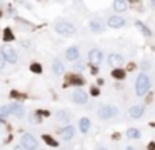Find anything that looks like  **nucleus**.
Segmentation results:
<instances>
[{
	"label": "nucleus",
	"mask_w": 155,
	"mask_h": 150,
	"mask_svg": "<svg viewBox=\"0 0 155 150\" xmlns=\"http://www.w3.org/2000/svg\"><path fill=\"white\" fill-rule=\"evenodd\" d=\"M119 114V109H115V107H109V105H105V107H100L97 112V115L100 117L102 120H109L112 119L114 115Z\"/></svg>",
	"instance_id": "7ed1b4c3"
},
{
	"label": "nucleus",
	"mask_w": 155,
	"mask_h": 150,
	"mask_svg": "<svg viewBox=\"0 0 155 150\" xmlns=\"http://www.w3.org/2000/svg\"><path fill=\"white\" fill-rule=\"evenodd\" d=\"M42 139L45 140V144H48L50 147H58V142H57V140H53V139L50 137V135H43Z\"/></svg>",
	"instance_id": "412c9836"
},
{
	"label": "nucleus",
	"mask_w": 155,
	"mask_h": 150,
	"mask_svg": "<svg viewBox=\"0 0 155 150\" xmlns=\"http://www.w3.org/2000/svg\"><path fill=\"white\" fill-rule=\"evenodd\" d=\"M107 23H109V27H112V28H120V27L125 25V18H122V17H119V15H112Z\"/></svg>",
	"instance_id": "6e6552de"
},
{
	"label": "nucleus",
	"mask_w": 155,
	"mask_h": 150,
	"mask_svg": "<svg viewBox=\"0 0 155 150\" xmlns=\"http://www.w3.org/2000/svg\"><path fill=\"white\" fill-rule=\"evenodd\" d=\"M14 38H15V37H14L12 30H10V28H5V30H4V40H5V42H12Z\"/></svg>",
	"instance_id": "4be33fe9"
},
{
	"label": "nucleus",
	"mask_w": 155,
	"mask_h": 150,
	"mask_svg": "<svg viewBox=\"0 0 155 150\" xmlns=\"http://www.w3.org/2000/svg\"><path fill=\"white\" fill-rule=\"evenodd\" d=\"M144 112H145V109L142 107V105H134V107L129 109V114H130L132 119H140V117L144 115Z\"/></svg>",
	"instance_id": "1a4fd4ad"
},
{
	"label": "nucleus",
	"mask_w": 155,
	"mask_h": 150,
	"mask_svg": "<svg viewBox=\"0 0 155 150\" xmlns=\"http://www.w3.org/2000/svg\"><path fill=\"white\" fill-rule=\"evenodd\" d=\"M112 75H114L115 78H124L125 77V72L122 70V68H117V67H115V70L112 72Z\"/></svg>",
	"instance_id": "b1692460"
},
{
	"label": "nucleus",
	"mask_w": 155,
	"mask_h": 150,
	"mask_svg": "<svg viewBox=\"0 0 155 150\" xmlns=\"http://www.w3.org/2000/svg\"><path fill=\"white\" fill-rule=\"evenodd\" d=\"M57 119L63 120V122H68V120H70V115H68L67 112H58V114H57Z\"/></svg>",
	"instance_id": "a878e982"
},
{
	"label": "nucleus",
	"mask_w": 155,
	"mask_h": 150,
	"mask_svg": "<svg viewBox=\"0 0 155 150\" xmlns=\"http://www.w3.org/2000/svg\"><path fill=\"white\" fill-rule=\"evenodd\" d=\"M37 114H38V115H42V117H47V115H48V112H47V110H38Z\"/></svg>",
	"instance_id": "c85d7f7f"
},
{
	"label": "nucleus",
	"mask_w": 155,
	"mask_h": 150,
	"mask_svg": "<svg viewBox=\"0 0 155 150\" xmlns=\"http://www.w3.org/2000/svg\"><path fill=\"white\" fill-rule=\"evenodd\" d=\"M127 137L129 139H140V132L137 129H129L127 130Z\"/></svg>",
	"instance_id": "aec40b11"
},
{
	"label": "nucleus",
	"mask_w": 155,
	"mask_h": 150,
	"mask_svg": "<svg viewBox=\"0 0 155 150\" xmlns=\"http://www.w3.org/2000/svg\"><path fill=\"white\" fill-rule=\"evenodd\" d=\"M2 53H4V57H5V60H9L10 63H15L18 58H17V52L12 48V47H4V50H2Z\"/></svg>",
	"instance_id": "423d86ee"
},
{
	"label": "nucleus",
	"mask_w": 155,
	"mask_h": 150,
	"mask_svg": "<svg viewBox=\"0 0 155 150\" xmlns=\"http://www.w3.org/2000/svg\"><path fill=\"white\" fill-rule=\"evenodd\" d=\"M65 57H67V60H70V62L78 60V48L77 47H70L67 52H65Z\"/></svg>",
	"instance_id": "9b49d317"
},
{
	"label": "nucleus",
	"mask_w": 155,
	"mask_h": 150,
	"mask_svg": "<svg viewBox=\"0 0 155 150\" xmlns=\"http://www.w3.org/2000/svg\"><path fill=\"white\" fill-rule=\"evenodd\" d=\"M132 2H134V0H132Z\"/></svg>",
	"instance_id": "2f4dec72"
},
{
	"label": "nucleus",
	"mask_w": 155,
	"mask_h": 150,
	"mask_svg": "<svg viewBox=\"0 0 155 150\" xmlns=\"http://www.w3.org/2000/svg\"><path fill=\"white\" fill-rule=\"evenodd\" d=\"M73 134H75V130H73V127H70V125L60 130V135H62L63 140H70V139L73 137Z\"/></svg>",
	"instance_id": "ddd939ff"
},
{
	"label": "nucleus",
	"mask_w": 155,
	"mask_h": 150,
	"mask_svg": "<svg viewBox=\"0 0 155 150\" xmlns=\"http://www.w3.org/2000/svg\"><path fill=\"white\" fill-rule=\"evenodd\" d=\"M78 127H80V132H88V129H90V120L87 119V117H83V119H80V122H78Z\"/></svg>",
	"instance_id": "f3484780"
},
{
	"label": "nucleus",
	"mask_w": 155,
	"mask_h": 150,
	"mask_svg": "<svg viewBox=\"0 0 155 150\" xmlns=\"http://www.w3.org/2000/svg\"><path fill=\"white\" fill-rule=\"evenodd\" d=\"M150 90V78L147 73H140L137 77V82H135V93L139 97H144L145 93Z\"/></svg>",
	"instance_id": "f257e3e1"
},
{
	"label": "nucleus",
	"mask_w": 155,
	"mask_h": 150,
	"mask_svg": "<svg viewBox=\"0 0 155 150\" xmlns=\"http://www.w3.org/2000/svg\"><path fill=\"white\" fill-rule=\"evenodd\" d=\"M122 62H124V57L119 55V53H110L109 55V65L110 67H119Z\"/></svg>",
	"instance_id": "9d476101"
},
{
	"label": "nucleus",
	"mask_w": 155,
	"mask_h": 150,
	"mask_svg": "<svg viewBox=\"0 0 155 150\" xmlns=\"http://www.w3.org/2000/svg\"><path fill=\"white\" fill-rule=\"evenodd\" d=\"M55 30H57V33H60V35L70 37V35L75 33V27H73L72 23H68V22L62 20V22H57V23H55Z\"/></svg>",
	"instance_id": "f03ea898"
},
{
	"label": "nucleus",
	"mask_w": 155,
	"mask_h": 150,
	"mask_svg": "<svg viewBox=\"0 0 155 150\" xmlns=\"http://www.w3.org/2000/svg\"><path fill=\"white\" fill-rule=\"evenodd\" d=\"M90 93H92V95H95V97H97V95H98V88H95V87H93L92 90H90Z\"/></svg>",
	"instance_id": "c756f323"
},
{
	"label": "nucleus",
	"mask_w": 155,
	"mask_h": 150,
	"mask_svg": "<svg viewBox=\"0 0 155 150\" xmlns=\"http://www.w3.org/2000/svg\"><path fill=\"white\" fill-rule=\"evenodd\" d=\"M135 27H137V28H139V30L142 32V33H144L145 37H152V32H150V28H149L147 25H144V23H142L140 20L135 22Z\"/></svg>",
	"instance_id": "4468645a"
},
{
	"label": "nucleus",
	"mask_w": 155,
	"mask_h": 150,
	"mask_svg": "<svg viewBox=\"0 0 155 150\" xmlns=\"http://www.w3.org/2000/svg\"><path fill=\"white\" fill-rule=\"evenodd\" d=\"M68 80H70L73 85H83V78H82V77H78V75H72V77L68 78Z\"/></svg>",
	"instance_id": "5701e85b"
},
{
	"label": "nucleus",
	"mask_w": 155,
	"mask_h": 150,
	"mask_svg": "<svg viewBox=\"0 0 155 150\" xmlns=\"http://www.w3.org/2000/svg\"><path fill=\"white\" fill-rule=\"evenodd\" d=\"M140 67L144 68V70H147V68H150V63L149 62H142V63H140Z\"/></svg>",
	"instance_id": "cd10ccee"
},
{
	"label": "nucleus",
	"mask_w": 155,
	"mask_h": 150,
	"mask_svg": "<svg viewBox=\"0 0 155 150\" xmlns=\"http://www.w3.org/2000/svg\"><path fill=\"white\" fill-rule=\"evenodd\" d=\"M72 98H73V102H75V104H78V105L87 104V100H88L87 93L83 92L82 88H75V90H73V93H72Z\"/></svg>",
	"instance_id": "20e7f679"
},
{
	"label": "nucleus",
	"mask_w": 155,
	"mask_h": 150,
	"mask_svg": "<svg viewBox=\"0 0 155 150\" xmlns=\"http://www.w3.org/2000/svg\"><path fill=\"white\" fill-rule=\"evenodd\" d=\"M14 115H17L18 119H22V117L25 115V110H23V107H22V105L14 104Z\"/></svg>",
	"instance_id": "6ab92c4d"
},
{
	"label": "nucleus",
	"mask_w": 155,
	"mask_h": 150,
	"mask_svg": "<svg viewBox=\"0 0 155 150\" xmlns=\"http://www.w3.org/2000/svg\"><path fill=\"white\" fill-rule=\"evenodd\" d=\"M20 145L23 147V149H37V140H35L33 135L25 134L23 137H22V140H20Z\"/></svg>",
	"instance_id": "39448f33"
},
{
	"label": "nucleus",
	"mask_w": 155,
	"mask_h": 150,
	"mask_svg": "<svg viewBox=\"0 0 155 150\" xmlns=\"http://www.w3.org/2000/svg\"><path fill=\"white\" fill-rule=\"evenodd\" d=\"M90 28H92V32H95V33H102L103 30H105V27H103V23L98 18H95V20L90 22Z\"/></svg>",
	"instance_id": "f8f14e48"
},
{
	"label": "nucleus",
	"mask_w": 155,
	"mask_h": 150,
	"mask_svg": "<svg viewBox=\"0 0 155 150\" xmlns=\"http://www.w3.org/2000/svg\"><path fill=\"white\" fill-rule=\"evenodd\" d=\"M63 70H65V68H63V63H62V62H58V60H55V62H53V73H57V75H62Z\"/></svg>",
	"instance_id": "a211bd4d"
},
{
	"label": "nucleus",
	"mask_w": 155,
	"mask_h": 150,
	"mask_svg": "<svg viewBox=\"0 0 155 150\" xmlns=\"http://www.w3.org/2000/svg\"><path fill=\"white\" fill-rule=\"evenodd\" d=\"M30 70L33 73H42V65H40V63H32V65H30Z\"/></svg>",
	"instance_id": "393cba45"
},
{
	"label": "nucleus",
	"mask_w": 155,
	"mask_h": 150,
	"mask_svg": "<svg viewBox=\"0 0 155 150\" xmlns=\"http://www.w3.org/2000/svg\"><path fill=\"white\" fill-rule=\"evenodd\" d=\"M114 9L117 12H125L127 10V0H114Z\"/></svg>",
	"instance_id": "2eb2a0df"
},
{
	"label": "nucleus",
	"mask_w": 155,
	"mask_h": 150,
	"mask_svg": "<svg viewBox=\"0 0 155 150\" xmlns=\"http://www.w3.org/2000/svg\"><path fill=\"white\" fill-rule=\"evenodd\" d=\"M102 58H103V53L100 52L98 48H93V50L88 52V60H90L93 65H98V63L102 62Z\"/></svg>",
	"instance_id": "0eeeda50"
},
{
	"label": "nucleus",
	"mask_w": 155,
	"mask_h": 150,
	"mask_svg": "<svg viewBox=\"0 0 155 150\" xmlns=\"http://www.w3.org/2000/svg\"><path fill=\"white\" fill-rule=\"evenodd\" d=\"M12 112H14V105H4V107H0V119L9 117Z\"/></svg>",
	"instance_id": "dca6fc26"
},
{
	"label": "nucleus",
	"mask_w": 155,
	"mask_h": 150,
	"mask_svg": "<svg viewBox=\"0 0 155 150\" xmlns=\"http://www.w3.org/2000/svg\"><path fill=\"white\" fill-rule=\"evenodd\" d=\"M5 67V57H4V53H0V68Z\"/></svg>",
	"instance_id": "bb28decb"
},
{
	"label": "nucleus",
	"mask_w": 155,
	"mask_h": 150,
	"mask_svg": "<svg viewBox=\"0 0 155 150\" xmlns=\"http://www.w3.org/2000/svg\"><path fill=\"white\" fill-rule=\"evenodd\" d=\"M152 5H154V7H155V0H152Z\"/></svg>",
	"instance_id": "7c9ffc66"
}]
</instances>
